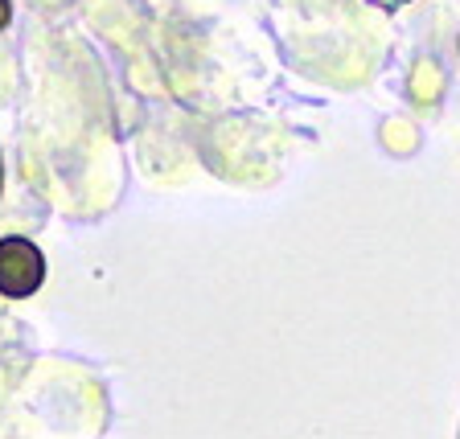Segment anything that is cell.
Returning a JSON list of instances; mask_svg holds the SVG:
<instances>
[{"label": "cell", "instance_id": "obj_3", "mask_svg": "<svg viewBox=\"0 0 460 439\" xmlns=\"http://www.w3.org/2000/svg\"><path fill=\"white\" fill-rule=\"evenodd\" d=\"M0 181H4V169H0Z\"/></svg>", "mask_w": 460, "mask_h": 439}, {"label": "cell", "instance_id": "obj_1", "mask_svg": "<svg viewBox=\"0 0 460 439\" xmlns=\"http://www.w3.org/2000/svg\"><path fill=\"white\" fill-rule=\"evenodd\" d=\"M46 279V255L29 239H0V296L25 300Z\"/></svg>", "mask_w": 460, "mask_h": 439}, {"label": "cell", "instance_id": "obj_2", "mask_svg": "<svg viewBox=\"0 0 460 439\" xmlns=\"http://www.w3.org/2000/svg\"><path fill=\"white\" fill-rule=\"evenodd\" d=\"M9 17H13V4H9V0H0V29L9 25Z\"/></svg>", "mask_w": 460, "mask_h": 439}]
</instances>
